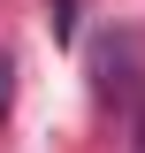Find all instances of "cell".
Masks as SVG:
<instances>
[{"label":"cell","instance_id":"cell-1","mask_svg":"<svg viewBox=\"0 0 145 153\" xmlns=\"http://www.w3.org/2000/svg\"><path fill=\"white\" fill-rule=\"evenodd\" d=\"M8 107H16V61L0 54V115H8Z\"/></svg>","mask_w":145,"mask_h":153},{"label":"cell","instance_id":"cell-2","mask_svg":"<svg viewBox=\"0 0 145 153\" xmlns=\"http://www.w3.org/2000/svg\"><path fill=\"white\" fill-rule=\"evenodd\" d=\"M138 153H145V107H138Z\"/></svg>","mask_w":145,"mask_h":153}]
</instances>
